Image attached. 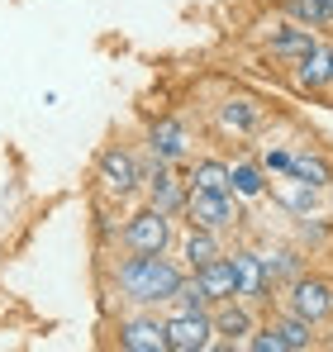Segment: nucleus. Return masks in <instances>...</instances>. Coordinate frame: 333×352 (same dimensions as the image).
I'll return each instance as SVG.
<instances>
[{"label":"nucleus","instance_id":"1","mask_svg":"<svg viewBox=\"0 0 333 352\" xmlns=\"http://www.w3.org/2000/svg\"><path fill=\"white\" fill-rule=\"evenodd\" d=\"M119 286L138 305H162V300H176V291L186 286V276H181V267L166 262L162 252H133L119 267Z\"/></svg>","mask_w":333,"mask_h":352},{"label":"nucleus","instance_id":"2","mask_svg":"<svg viewBox=\"0 0 333 352\" xmlns=\"http://www.w3.org/2000/svg\"><path fill=\"white\" fill-rule=\"evenodd\" d=\"M186 214H191V224H200V229H228V224H238L243 214H238V200L228 195V190H186Z\"/></svg>","mask_w":333,"mask_h":352},{"label":"nucleus","instance_id":"3","mask_svg":"<svg viewBox=\"0 0 333 352\" xmlns=\"http://www.w3.org/2000/svg\"><path fill=\"white\" fill-rule=\"evenodd\" d=\"M215 343V319L205 309H181L176 319H166V348L171 352H205Z\"/></svg>","mask_w":333,"mask_h":352},{"label":"nucleus","instance_id":"4","mask_svg":"<svg viewBox=\"0 0 333 352\" xmlns=\"http://www.w3.org/2000/svg\"><path fill=\"white\" fill-rule=\"evenodd\" d=\"M171 214L166 210H138L129 224H124V248L129 252H162L166 248V238H171V224H166Z\"/></svg>","mask_w":333,"mask_h":352},{"label":"nucleus","instance_id":"5","mask_svg":"<svg viewBox=\"0 0 333 352\" xmlns=\"http://www.w3.org/2000/svg\"><path fill=\"white\" fill-rule=\"evenodd\" d=\"M96 172H100V186L114 190V195H129V190L143 181L138 162H133V153H124V148H105L100 162H96Z\"/></svg>","mask_w":333,"mask_h":352},{"label":"nucleus","instance_id":"6","mask_svg":"<svg viewBox=\"0 0 333 352\" xmlns=\"http://www.w3.org/2000/svg\"><path fill=\"white\" fill-rule=\"evenodd\" d=\"M290 309H295L305 324H319V319L333 309V291L324 286V281H305V276H295V281H290Z\"/></svg>","mask_w":333,"mask_h":352},{"label":"nucleus","instance_id":"7","mask_svg":"<svg viewBox=\"0 0 333 352\" xmlns=\"http://www.w3.org/2000/svg\"><path fill=\"white\" fill-rule=\"evenodd\" d=\"M119 343L129 352H171L166 348V324H158V319H129V324H119Z\"/></svg>","mask_w":333,"mask_h":352},{"label":"nucleus","instance_id":"8","mask_svg":"<svg viewBox=\"0 0 333 352\" xmlns=\"http://www.w3.org/2000/svg\"><path fill=\"white\" fill-rule=\"evenodd\" d=\"M148 148H153V157H162V162H181V157L191 153V138H186V129H181L176 119H158V124L148 129Z\"/></svg>","mask_w":333,"mask_h":352},{"label":"nucleus","instance_id":"9","mask_svg":"<svg viewBox=\"0 0 333 352\" xmlns=\"http://www.w3.org/2000/svg\"><path fill=\"white\" fill-rule=\"evenodd\" d=\"M233 272H238V300H262V295L272 291L267 262L257 252H233Z\"/></svg>","mask_w":333,"mask_h":352},{"label":"nucleus","instance_id":"10","mask_svg":"<svg viewBox=\"0 0 333 352\" xmlns=\"http://www.w3.org/2000/svg\"><path fill=\"white\" fill-rule=\"evenodd\" d=\"M200 286H205V295L210 300H238V272H233V257H215V262H205L200 272Z\"/></svg>","mask_w":333,"mask_h":352},{"label":"nucleus","instance_id":"11","mask_svg":"<svg viewBox=\"0 0 333 352\" xmlns=\"http://www.w3.org/2000/svg\"><path fill=\"white\" fill-rule=\"evenodd\" d=\"M181 257L191 262V272H200L205 262L224 257V252H219V243H215V229H200V224H191V234L181 238Z\"/></svg>","mask_w":333,"mask_h":352},{"label":"nucleus","instance_id":"12","mask_svg":"<svg viewBox=\"0 0 333 352\" xmlns=\"http://www.w3.org/2000/svg\"><path fill=\"white\" fill-rule=\"evenodd\" d=\"M257 119H262V110H257V100H248V96H233V100H224V105H219V124H224V129H233V133L257 129Z\"/></svg>","mask_w":333,"mask_h":352},{"label":"nucleus","instance_id":"13","mask_svg":"<svg viewBox=\"0 0 333 352\" xmlns=\"http://www.w3.org/2000/svg\"><path fill=\"white\" fill-rule=\"evenodd\" d=\"M333 81V53L329 48H310L305 58H300V86H310V91H319V86H329Z\"/></svg>","mask_w":333,"mask_h":352},{"label":"nucleus","instance_id":"14","mask_svg":"<svg viewBox=\"0 0 333 352\" xmlns=\"http://www.w3.org/2000/svg\"><path fill=\"white\" fill-rule=\"evenodd\" d=\"M191 186L195 190H228L233 186V167H224V162H195V172H191Z\"/></svg>","mask_w":333,"mask_h":352},{"label":"nucleus","instance_id":"15","mask_svg":"<svg viewBox=\"0 0 333 352\" xmlns=\"http://www.w3.org/2000/svg\"><path fill=\"white\" fill-rule=\"evenodd\" d=\"M215 333H224V338H243V333H253L248 309H243V305H233V300H224V309L215 314Z\"/></svg>","mask_w":333,"mask_h":352},{"label":"nucleus","instance_id":"16","mask_svg":"<svg viewBox=\"0 0 333 352\" xmlns=\"http://www.w3.org/2000/svg\"><path fill=\"white\" fill-rule=\"evenodd\" d=\"M290 176H295V181H305V186H314V190L333 181V172H329V162H324V157H290Z\"/></svg>","mask_w":333,"mask_h":352},{"label":"nucleus","instance_id":"17","mask_svg":"<svg viewBox=\"0 0 333 352\" xmlns=\"http://www.w3.org/2000/svg\"><path fill=\"white\" fill-rule=\"evenodd\" d=\"M314 43H310V29H286V34H277L272 38V53L277 58H305Z\"/></svg>","mask_w":333,"mask_h":352},{"label":"nucleus","instance_id":"18","mask_svg":"<svg viewBox=\"0 0 333 352\" xmlns=\"http://www.w3.org/2000/svg\"><path fill=\"white\" fill-rule=\"evenodd\" d=\"M262 262H267V281H272V286H277V281H295V276H300V262H295L290 252H267Z\"/></svg>","mask_w":333,"mask_h":352},{"label":"nucleus","instance_id":"19","mask_svg":"<svg viewBox=\"0 0 333 352\" xmlns=\"http://www.w3.org/2000/svg\"><path fill=\"white\" fill-rule=\"evenodd\" d=\"M267 190V181H262V172L257 167H233V195H262Z\"/></svg>","mask_w":333,"mask_h":352},{"label":"nucleus","instance_id":"20","mask_svg":"<svg viewBox=\"0 0 333 352\" xmlns=\"http://www.w3.org/2000/svg\"><path fill=\"white\" fill-rule=\"evenodd\" d=\"M176 300H181V309H205V305H210V295H205V286H200V276L186 281V286L176 291Z\"/></svg>","mask_w":333,"mask_h":352},{"label":"nucleus","instance_id":"21","mask_svg":"<svg viewBox=\"0 0 333 352\" xmlns=\"http://www.w3.org/2000/svg\"><path fill=\"white\" fill-rule=\"evenodd\" d=\"M290 14H295L300 24H314V19H329V10H324L319 0H290Z\"/></svg>","mask_w":333,"mask_h":352},{"label":"nucleus","instance_id":"22","mask_svg":"<svg viewBox=\"0 0 333 352\" xmlns=\"http://www.w3.org/2000/svg\"><path fill=\"white\" fill-rule=\"evenodd\" d=\"M248 348H253V352H286V343H281L277 329H262L257 338H248Z\"/></svg>","mask_w":333,"mask_h":352},{"label":"nucleus","instance_id":"23","mask_svg":"<svg viewBox=\"0 0 333 352\" xmlns=\"http://www.w3.org/2000/svg\"><path fill=\"white\" fill-rule=\"evenodd\" d=\"M267 167H272V172H290V153H267Z\"/></svg>","mask_w":333,"mask_h":352},{"label":"nucleus","instance_id":"24","mask_svg":"<svg viewBox=\"0 0 333 352\" xmlns=\"http://www.w3.org/2000/svg\"><path fill=\"white\" fill-rule=\"evenodd\" d=\"M319 5H324V10H329V19H333V0H319Z\"/></svg>","mask_w":333,"mask_h":352}]
</instances>
